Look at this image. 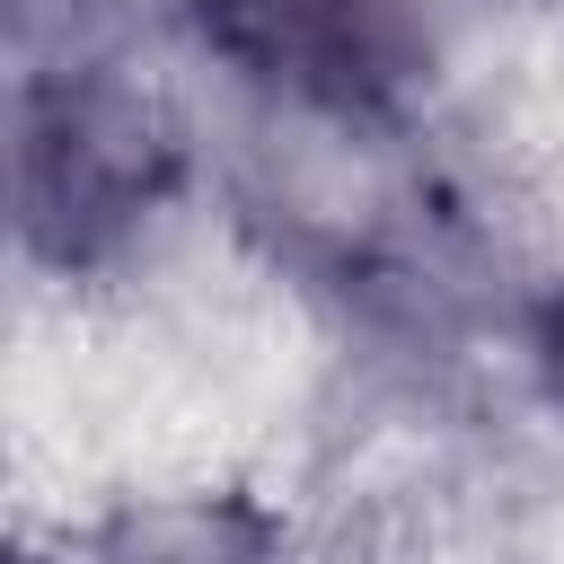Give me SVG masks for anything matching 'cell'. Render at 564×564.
Here are the masks:
<instances>
[{"label":"cell","instance_id":"obj_2","mask_svg":"<svg viewBox=\"0 0 564 564\" xmlns=\"http://www.w3.org/2000/svg\"><path fill=\"white\" fill-rule=\"evenodd\" d=\"M538 361H546V388L564 397V291H555L546 317H538Z\"/></svg>","mask_w":564,"mask_h":564},{"label":"cell","instance_id":"obj_1","mask_svg":"<svg viewBox=\"0 0 564 564\" xmlns=\"http://www.w3.org/2000/svg\"><path fill=\"white\" fill-rule=\"evenodd\" d=\"M203 35L238 70L326 106H361L405 70V0H203Z\"/></svg>","mask_w":564,"mask_h":564}]
</instances>
